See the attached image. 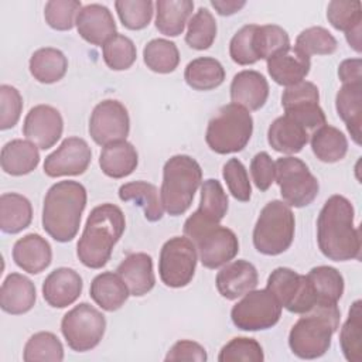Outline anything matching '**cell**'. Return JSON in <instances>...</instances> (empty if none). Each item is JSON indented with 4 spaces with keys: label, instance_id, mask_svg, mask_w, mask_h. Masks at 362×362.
I'll use <instances>...</instances> for the list:
<instances>
[{
    "label": "cell",
    "instance_id": "obj_24",
    "mask_svg": "<svg viewBox=\"0 0 362 362\" xmlns=\"http://www.w3.org/2000/svg\"><path fill=\"white\" fill-rule=\"evenodd\" d=\"M116 273L126 283L130 296L141 297L153 290L156 276L153 272V259L150 255L139 252L127 255L117 266Z\"/></svg>",
    "mask_w": 362,
    "mask_h": 362
},
{
    "label": "cell",
    "instance_id": "obj_52",
    "mask_svg": "<svg viewBox=\"0 0 362 362\" xmlns=\"http://www.w3.org/2000/svg\"><path fill=\"white\" fill-rule=\"evenodd\" d=\"M23 112V98L11 85L0 86V129L7 130L17 124Z\"/></svg>",
    "mask_w": 362,
    "mask_h": 362
},
{
    "label": "cell",
    "instance_id": "obj_19",
    "mask_svg": "<svg viewBox=\"0 0 362 362\" xmlns=\"http://www.w3.org/2000/svg\"><path fill=\"white\" fill-rule=\"evenodd\" d=\"M259 276L256 267L247 260H233L226 263L216 274L215 284L218 293L226 300H236L256 288Z\"/></svg>",
    "mask_w": 362,
    "mask_h": 362
},
{
    "label": "cell",
    "instance_id": "obj_53",
    "mask_svg": "<svg viewBox=\"0 0 362 362\" xmlns=\"http://www.w3.org/2000/svg\"><path fill=\"white\" fill-rule=\"evenodd\" d=\"M250 174L255 185L260 191H267L274 182V161L266 151L257 153L250 161Z\"/></svg>",
    "mask_w": 362,
    "mask_h": 362
},
{
    "label": "cell",
    "instance_id": "obj_28",
    "mask_svg": "<svg viewBox=\"0 0 362 362\" xmlns=\"http://www.w3.org/2000/svg\"><path fill=\"white\" fill-rule=\"evenodd\" d=\"M267 141L279 153L296 154L308 143V133L307 129L284 115L273 120L269 126Z\"/></svg>",
    "mask_w": 362,
    "mask_h": 362
},
{
    "label": "cell",
    "instance_id": "obj_16",
    "mask_svg": "<svg viewBox=\"0 0 362 362\" xmlns=\"http://www.w3.org/2000/svg\"><path fill=\"white\" fill-rule=\"evenodd\" d=\"M92 160L89 144L81 137H66L59 147L48 154L44 161V173L48 177H65L83 174Z\"/></svg>",
    "mask_w": 362,
    "mask_h": 362
},
{
    "label": "cell",
    "instance_id": "obj_35",
    "mask_svg": "<svg viewBox=\"0 0 362 362\" xmlns=\"http://www.w3.org/2000/svg\"><path fill=\"white\" fill-rule=\"evenodd\" d=\"M119 198L122 201H133L143 209L146 219L150 222H157L163 218L164 208L160 192L151 182L140 180L123 184L119 188Z\"/></svg>",
    "mask_w": 362,
    "mask_h": 362
},
{
    "label": "cell",
    "instance_id": "obj_10",
    "mask_svg": "<svg viewBox=\"0 0 362 362\" xmlns=\"http://www.w3.org/2000/svg\"><path fill=\"white\" fill-rule=\"evenodd\" d=\"M105 329V315L88 303L71 308L61 321V332L68 346L76 352H86L98 346Z\"/></svg>",
    "mask_w": 362,
    "mask_h": 362
},
{
    "label": "cell",
    "instance_id": "obj_33",
    "mask_svg": "<svg viewBox=\"0 0 362 362\" xmlns=\"http://www.w3.org/2000/svg\"><path fill=\"white\" fill-rule=\"evenodd\" d=\"M156 28L167 37L182 34L194 10L191 0H158L156 3Z\"/></svg>",
    "mask_w": 362,
    "mask_h": 362
},
{
    "label": "cell",
    "instance_id": "obj_1",
    "mask_svg": "<svg viewBox=\"0 0 362 362\" xmlns=\"http://www.w3.org/2000/svg\"><path fill=\"white\" fill-rule=\"evenodd\" d=\"M355 211L342 195L329 197L317 219V242L321 253L334 262L361 257V232L354 225Z\"/></svg>",
    "mask_w": 362,
    "mask_h": 362
},
{
    "label": "cell",
    "instance_id": "obj_32",
    "mask_svg": "<svg viewBox=\"0 0 362 362\" xmlns=\"http://www.w3.org/2000/svg\"><path fill=\"white\" fill-rule=\"evenodd\" d=\"M33 221L31 202L21 194L6 192L0 197V229L4 233H18Z\"/></svg>",
    "mask_w": 362,
    "mask_h": 362
},
{
    "label": "cell",
    "instance_id": "obj_5",
    "mask_svg": "<svg viewBox=\"0 0 362 362\" xmlns=\"http://www.w3.org/2000/svg\"><path fill=\"white\" fill-rule=\"evenodd\" d=\"M202 181L199 163L187 154L168 158L163 167L160 198L164 211L171 216H180L188 211L194 195Z\"/></svg>",
    "mask_w": 362,
    "mask_h": 362
},
{
    "label": "cell",
    "instance_id": "obj_15",
    "mask_svg": "<svg viewBox=\"0 0 362 362\" xmlns=\"http://www.w3.org/2000/svg\"><path fill=\"white\" fill-rule=\"evenodd\" d=\"M130 132V117L126 106L115 99L99 102L89 117V134L99 146L126 140Z\"/></svg>",
    "mask_w": 362,
    "mask_h": 362
},
{
    "label": "cell",
    "instance_id": "obj_4",
    "mask_svg": "<svg viewBox=\"0 0 362 362\" xmlns=\"http://www.w3.org/2000/svg\"><path fill=\"white\" fill-rule=\"evenodd\" d=\"M339 320L341 311L337 303L317 301L291 327L288 334L291 352L301 359L322 356L331 346V339L339 327Z\"/></svg>",
    "mask_w": 362,
    "mask_h": 362
},
{
    "label": "cell",
    "instance_id": "obj_51",
    "mask_svg": "<svg viewBox=\"0 0 362 362\" xmlns=\"http://www.w3.org/2000/svg\"><path fill=\"white\" fill-rule=\"evenodd\" d=\"M256 27V24H246L232 37L229 42V55L233 62L239 65H252L259 61L253 47Z\"/></svg>",
    "mask_w": 362,
    "mask_h": 362
},
{
    "label": "cell",
    "instance_id": "obj_40",
    "mask_svg": "<svg viewBox=\"0 0 362 362\" xmlns=\"http://www.w3.org/2000/svg\"><path fill=\"white\" fill-rule=\"evenodd\" d=\"M361 300H356L351 308L346 321L339 331V344L342 354L349 362L362 361V311Z\"/></svg>",
    "mask_w": 362,
    "mask_h": 362
},
{
    "label": "cell",
    "instance_id": "obj_9",
    "mask_svg": "<svg viewBox=\"0 0 362 362\" xmlns=\"http://www.w3.org/2000/svg\"><path fill=\"white\" fill-rule=\"evenodd\" d=\"M274 181L280 188L283 202L288 206H307L318 195V180L303 160L291 156L280 157L274 163Z\"/></svg>",
    "mask_w": 362,
    "mask_h": 362
},
{
    "label": "cell",
    "instance_id": "obj_37",
    "mask_svg": "<svg viewBox=\"0 0 362 362\" xmlns=\"http://www.w3.org/2000/svg\"><path fill=\"white\" fill-rule=\"evenodd\" d=\"M311 150L320 161L337 163L346 156L348 140L339 129L325 123L311 134Z\"/></svg>",
    "mask_w": 362,
    "mask_h": 362
},
{
    "label": "cell",
    "instance_id": "obj_20",
    "mask_svg": "<svg viewBox=\"0 0 362 362\" xmlns=\"http://www.w3.org/2000/svg\"><path fill=\"white\" fill-rule=\"evenodd\" d=\"M82 277L69 267L52 270L42 283V297L54 308H65L74 304L82 293Z\"/></svg>",
    "mask_w": 362,
    "mask_h": 362
},
{
    "label": "cell",
    "instance_id": "obj_39",
    "mask_svg": "<svg viewBox=\"0 0 362 362\" xmlns=\"http://www.w3.org/2000/svg\"><path fill=\"white\" fill-rule=\"evenodd\" d=\"M143 61L153 72L170 74L180 64V51L173 41L154 38L144 45Z\"/></svg>",
    "mask_w": 362,
    "mask_h": 362
},
{
    "label": "cell",
    "instance_id": "obj_41",
    "mask_svg": "<svg viewBox=\"0 0 362 362\" xmlns=\"http://www.w3.org/2000/svg\"><path fill=\"white\" fill-rule=\"evenodd\" d=\"M317 301L338 303L344 294V277L331 266H317L307 273Z\"/></svg>",
    "mask_w": 362,
    "mask_h": 362
},
{
    "label": "cell",
    "instance_id": "obj_13",
    "mask_svg": "<svg viewBox=\"0 0 362 362\" xmlns=\"http://www.w3.org/2000/svg\"><path fill=\"white\" fill-rule=\"evenodd\" d=\"M267 290L290 313L305 314L317 303V297L307 276L290 267H277L267 277Z\"/></svg>",
    "mask_w": 362,
    "mask_h": 362
},
{
    "label": "cell",
    "instance_id": "obj_21",
    "mask_svg": "<svg viewBox=\"0 0 362 362\" xmlns=\"http://www.w3.org/2000/svg\"><path fill=\"white\" fill-rule=\"evenodd\" d=\"M310 68V57L291 45L267 59L269 75L276 83L286 88L304 81Z\"/></svg>",
    "mask_w": 362,
    "mask_h": 362
},
{
    "label": "cell",
    "instance_id": "obj_25",
    "mask_svg": "<svg viewBox=\"0 0 362 362\" xmlns=\"http://www.w3.org/2000/svg\"><path fill=\"white\" fill-rule=\"evenodd\" d=\"M327 18L329 24L344 31L348 44L359 54L361 52V31H362V4L361 1L332 0L327 7Z\"/></svg>",
    "mask_w": 362,
    "mask_h": 362
},
{
    "label": "cell",
    "instance_id": "obj_29",
    "mask_svg": "<svg viewBox=\"0 0 362 362\" xmlns=\"http://www.w3.org/2000/svg\"><path fill=\"white\" fill-rule=\"evenodd\" d=\"M139 164V154L134 146L126 140L103 146L99 156V165L105 175L110 178H124L130 175Z\"/></svg>",
    "mask_w": 362,
    "mask_h": 362
},
{
    "label": "cell",
    "instance_id": "obj_56",
    "mask_svg": "<svg viewBox=\"0 0 362 362\" xmlns=\"http://www.w3.org/2000/svg\"><path fill=\"white\" fill-rule=\"evenodd\" d=\"M211 6L221 16H232L246 6V1L238 0H211Z\"/></svg>",
    "mask_w": 362,
    "mask_h": 362
},
{
    "label": "cell",
    "instance_id": "obj_8",
    "mask_svg": "<svg viewBox=\"0 0 362 362\" xmlns=\"http://www.w3.org/2000/svg\"><path fill=\"white\" fill-rule=\"evenodd\" d=\"M294 214L291 208L279 199L267 202L256 221L253 229L255 249L267 256L286 252L294 239Z\"/></svg>",
    "mask_w": 362,
    "mask_h": 362
},
{
    "label": "cell",
    "instance_id": "obj_48",
    "mask_svg": "<svg viewBox=\"0 0 362 362\" xmlns=\"http://www.w3.org/2000/svg\"><path fill=\"white\" fill-rule=\"evenodd\" d=\"M219 362H263L262 345L255 338L236 337L222 346L218 355Z\"/></svg>",
    "mask_w": 362,
    "mask_h": 362
},
{
    "label": "cell",
    "instance_id": "obj_27",
    "mask_svg": "<svg viewBox=\"0 0 362 362\" xmlns=\"http://www.w3.org/2000/svg\"><path fill=\"white\" fill-rule=\"evenodd\" d=\"M40 163L38 147L30 140L14 139L7 141L0 154L1 170L6 174L20 177L30 174Z\"/></svg>",
    "mask_w": 362,
    "mask_h": 362
},
{
    "label": "cell",
    "instance_id": "obj_43",
    "mask_svg": "<svg viewBox=\"0 0 362 362\" xmlns=\"http://www.w3.org/2000/svg\"><path fill=\"white\" fill-rule=\"evenodd\" d=\"M216 21L212 13L205 7H199L188 21L185 42L197 51L208 49L216 38Z\"/></svg>",
    "mask_w": 362,
    "mask_h": 362
},
{
    "label": "cell",
    "instance_id": "obj_17",
    "mask_svg": "<svg viewBox=\"0 0 362 362\" xmlns=\"http://www.w3.org/2000/svg\"><path fill=\"white\" fill-rule=\"evenodd\" d=\"M64 120L55 107L37 105L28 110L23 123V134L38 148H51L62 136Z\"/></svg>",
    "mask_w": 362,
    "mask_h": 362
},
{
    "label": "cell",
    "instance_id": "obj_47",
    "mask_svg": "<svg viewBox=\"0 0 362 362\" xmlns=\"http://www.w3.org/2000/svg\"><path fill=\"white\" fill-rule=\"evenodd\" d=\"M154 3L151 0H117L115 8L122 24L133 31L146 28L154 13Z\"/></svg>",
    "mask_w": 362,
    "mask_h": 362
},
{
    "label": "cell",
    "instance_id": "obj_11",
    "mask_svg": "<svg viewBox=\"0 0 362 362\" xmlns=\"http://www.w3.org/2000/svg\"><path fill=\"white\" fill-rule=\"evenodd\" d=\"M281 305L267 290H252L230 310V318L242 331H263L274 327L281 317Z\"/></svg>",
    "mask_w": 362,
    "mask_h": 362
},
{
    "label": "cell",
    "instance_id": "obj_26",
    "mask_svg": "<svg viewBox=\"0 0 362 362\" xmlns=\"http://www.w3.org/2000/svg\"><path fill=\"white\" fill-rule=\"evenodd\" d=\"M37 293L34 283L20 274L10 273L0 288V307L4 313L20 315L28 313L35 304Z\"/></svg>",
    "mask_w": 362,
    "mask_h": 362
},
{
    "label": "cell",
    "instance_id": "obj_23",
    "mask_svg": "<svg viewBox=\"0 0 362 362\" xmlns=\"http://www.w3.org/2000/svg\"><path fill=\"white\" fill-rule=\"evenodd\" d=\"M13 260L24 272L38 274L51 264V245L38 233L24 235L13 246Z\"/></svg>",
    "mask_w": 362,
    "mask_h": 362
},
{
    "label": "cell",
    "instance_id": "obj_50",
    "mask_svg": "<svg viewBox=\"0 0 362 362\" xmlns=\"http://www.w3.org/2000/svg\"><path fill=\"white\" fill-rule=\"evenodd\" d=\"M223 180L232 197L238 201L247 202L252 195V185L249 181L247 170L238 158H229L222 170Z\"/></svg>",
    "mask_w": 362,
    "mask_h": 362
},
{
    "label": "cell",
    "instance_id": "obj_46",
    "mask_svg": "<svg viewBox=\"0 0 362 362\" xmlns=\"http://www.w3.org/2000/svg\"><path fill=\"white\" fill-rule=\"evenodd\" d=\"M296 48L305 55H331L337 51L335 37L324 27H310L303 30L296 38Z\"/></svg>",
    "mask_w": 362,
    "mask_h": 362
},
{
    "label": "cell",
    "instance_id": "obj_2",
    "mask_svg": "<svg viewBox=\"0 0 362 362\" xmlns=\"http://www.w3.org/2000/svg\"><path fill=\"white\" fill-rule=\"evenodd\" d=\"M124 228V214L117 205L106 202L95 206L76 245V256L81 263L89 269L103 267L109 262Z\"/></svg>",
    "mask_w": 362,
    "mask_h": 362
},
{
    "label": "cell",
    "instance_id": "obj_38",
    "mask_svg": "<svg viewBox=\"0 0 362 362\" xmlns=\"http://www.w3.org/2000/svg\"><path fill=\"white\" fill-rule=\"evenodd\" d=\"M228 195L222 184L218 180L208 178L201 185L199 206L194 215L206 222L219 223L228 212Z\"/></svg>",
    "mask_w": 362,
    "mask_h": 362
},
{
    "label": "cell",
    "instance_id": "obj_31",
    "mask_svg": "<svg viewBox=\"0 0 362 362\" xmlns=\"http://www.w3.org/2000/svg\"><path fill=\"white\" fill-rule=\"evenodd\" d=\"M335 107L338 116L346 124L352 140L359 146L362 124V82L344 83L337 92Z\"/></svg>",
    "mask_w": 362,
    "mask_h": 362
},
{
    "label": "cell",
    "instance_id": "obj_34",
    "mask_svg": "<svg viewBox=\"0 0 362 362\" xmlns=\"http://www.w3.org/2000/svg\"><path fill=\"white\" fill-rule=\"evenodd\" d=\"M28 68L35 81L41 83H54L61 81L68 69V59L61 49L44 47L30 58Z\"/></svg>",
    "mask_w": 362,
    "mask_h": 362
},
{
    "label": "cell",
    "instance_id": "obj_54",
    "mask_svg": "<svg viewBox=\"0 0 362 362\" xmlns=\"http://www.w3.org/2000/svg\"><path fill=\"white\" fill-rule=\"evenodd\" d=\"M208 359L205 348L191 339L177 341L165 355V362L173 361H195L205 362Z\"/></svg>",
    "mask_w": 362,
    "mask_h": 362
},
{
    "label": "cell",
    "instance_id": "obj_3",
    "mask_svg": "<svg viewBox=\"0 0 362 362\" xmlns=\"http://www.w3.org/2000/svg\"><path fill=\"white\" fill-rule=\"evenodd\" d=\"M86 188L78 181H59L49 187L42 205V228L57 242H71L81 226L86 206Z\"/></svg>",
    "mask_w": 362,
    "mask_h": 362
},
{
    "label": "cell",
    "instance_id": "obj_7",
    "mask_svg": "<svg viewBox=\"0 0 362 362\" xmlns=\"http://www.w3.org/2000/svg\"><path fill=\"white\" fill-rule=\"evenodd\" d=\"M253 133V117L245 107L228 103L208 122L205 141L218 154L242 151Z\"/></svg>",
    "mask_w": 362,
    "mask_h": 362
},
{
    "label": "cell",
    "instance_id": "obj_6",
    "mask_svg": "<svg viewBox=\"0 0 362 362\" xmlns=\"http://www.w3.org/2000/svg\"><path fill=\"white\" fill-rule=\"evenodd\" d=\"M184 235L195 245L198 257L206 269L225 266L239 252V240L232 229L206 222L194 214L184 222Z\"/></svg>",
    "mask_w": 362,
    "mask_h": 362
},
{
    "label": "cell",
    "instance_id": "obj_49",
    "mask_svg": "<svg viewBox=\"0 0 362 362\" xmlns=\"http://www.w3.org/2000/svg\"><path fill=\"white\" fill-rule=\"evenodd\" d=\"M81 8L78 0H49L44 7V18L51 28L66 31L74 27Z\"/></svg>",
    "mask_w": 362,
    "mask_h": 362
},
{
    "label": "cell",
    "instance_id": "obj_36",
    "mask_svg": "<svg viewBox=\"0 0 362 362\" xmlns=\"http://www.w3.org/2000/svg\"><path fill=\"white\" fill-rule=\"evenodd\" d=\"M184 79L195 90H211L223 83L225 68L212 57H199L187 64Z\"/></svg>",
    "mask_w": 362,
    "mask_h": 362
},
{
    "label": "cell",
    "instance_id": "obj_14",
    "mask_svg": "<svg viewBox=\"0 0 362 362\" xmlns=\"http://www.w3.org/2000/svg\"><path fill=\"white\" fill-rule=\"evenodd\" d=\"M318 102V88L310 81H301L296 85L287 86L281 95L284 115L291 117L304 129H317L327 123L325 113Z\"/></svg>",
    "mask_w": 362,
    "mask_h": 362
},
{
    "label": "cell",
    "instance_id": "obj_30",
    "mask_svg": "<svg viewBox=\"0 0 362 362\" xmlns=\"http://www.w3.org/2000/svg\"><path fill=\"white\" fill-rule=\"evenodd\" d=\"M89 294L102 310L112 313L123 307L130 291L117 273L103 272L92 280Z\"/></svg>",
    "mask_w": 362,
    "mask_h": 362
},
{
    "label": "cell",
    "instance_id": "obj_55",
    "mask_svg": "<svg viewBox=\"0 0 362 362\" xmlns=\"http://www.w3.org/2000/svg\"><path fill=\"white\" fill-rule=\"evenodd\" d=\"M338 76L342 83L362 82V61H361V58L344 59L338 66Z\"/></svg>",
    "mask_w": 362,
    "mask_h": 362
},
{
    "label": "cell",
    "instance_id": "obj_22",
    "mask_svg": "<svg viewBox=\"0 0 362 362\" xmlns=\"http://www.w3.org/2000/svg\"><path fill=\"white\" fill-rule=\"evenodd\" d=\"M269 98L267 79L257 71L245 69L238 72L230 83V100L246 110H259Z\"/></svg>",
    "mask_w": 362,
    "mask_h": 362
},
{
    "label": "cell",
    "instance_id": "obj_45",
    "mask_svg": "<svg viewBox=\"0 0 362 362\" xmlns=\"http://www.w3.org/2000/svg\"><path fill=\"white\" fill-rule=\"evenodd\" d=\"M102 49L105 64L113 71L129 69L137 58V49L134 42L123 34H116L115 37H112L102 47Z\"/></svg>",
    "mask_w": 362,
    "mask_h": 362
},
{
    "label": "cell",
    "instance_id": "obj_18",
    "mask_svg": "<svg viewBox=\"0 0 362 362\" xmlns=\"http://www.w3.org/2000/svg\"><path fill=\"white\" fill-rule=\"evenodd\" d=\"M78 34L89 44L103 47L116 33V21L106 6L92 3L82 6L75 21Z\"/></svg>",
    "mask_w": 362,
    "mask_h": 362
},
{
    "label": "cell",
    "instance_id": "obj_42",
    "mask_svg": "<svg viewBox=\"0 0 362 362\" xmlns=\"http://www.w3.org/2000/svg\"><path fill=\"white\" fill-rule=\"evenodd\" d=\"M23 359L25 362H61L64 359L62 342L52 332H35L24 345Z\"/></svg>",
    "mask_w": 362,
    "mask_h": 362
},
{
    "label": "cell",
    "instance_id": "obj_44",
    "mask_svg": "<svg viewBox=\"0 0 362 362\" xmlns=\"http://www.w3.org/2000/svg\"><path fill=\"white\" fill-rule=\"evenodd\" d=\"M253 47L257 58L267 61L274 54L290 47V37L280 25H257L253 35Z\"/></svg>",
    "mask_w": 362,
    "mask_h": 362
},
{
    "label": "cell",
    "instance_id": "obj_12",
    "mask_svg": "<svg viewBox=\"0 0 362 362\" xmlns=\"http://www.w3.org/2000/svg\"><path fill=\"white\" fill-rule=\"evenodd\" d=\"M198 253L195 245L187 236L170 238L160 250L158 274L167 287L180 288L191 283Z\"/></svg>",
    "mask_w": 362,
    "mask_h": 362
}]
</instances>
